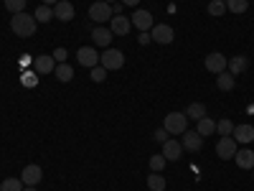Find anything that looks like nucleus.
Masks as SVG:
<instances>
[{"mask_svg":"<svg viewBox=\"0 0 254 191\" xmlns=\"http://www.w3.org/2000/svg\"><path fill=\"white\" fill-rule=\"evenodd\" d=\"M36 18L33 15H28L26 10L23 13H15L13 18H10V31L15 33V36H20V38H31L33 33H36Z\"/></svg>","mask_w":254,"mask_h":191,"instance_id":"f257e3e1","label":"nucleus"},{"mask_svg":"<svg viewBox=\"0 0 254 191\" xmlns=\"http://www.w3.org/2000/svg\"><path fill=\"white\" fill-rule=\"evenodd\" d=\"M99 67H104L107 72H117V69H122L125 67V54L120 51V49H104L102 54H99Z\"/></svg>","mask_w":254,"mask_h":191,"instance_id":"f03ea898","label":"nucleus"},{"mask_svg":"<svg viewBox=\"0 0 254 191\" xmlns=\"http://www.w3.org/2000/svg\"><path fill=\"white\" fill-rule=\"evenodd\" d=\"M163 127L168 130V135H183L188 130L186 112H168V117L163 120Z\"/></svg>","mask_w":254,"mask_h":191,"instance_id":"7ed1b4c3","label":"nucleus"},{"mask_svg":"<svg viewBox=\"0 0 254 191\" xmlns=\"http://www.w3.org/2000/svg\"><path fill=\"white\" fill-rule=\"evenodd\" d=\"M112 5L110 3H104V0H99V3H94L92 8H89V18L94 20V23H107V20H112Z\"/></svg>","mask_w":254,"mask_h":191,"instance_id":"20e7f679","label":"nucleus"},{"mask_svg":"<svg viewBox=\"0 0 254 191\" xmlns=\"http://www.w3.org/2000/svg\"><path fill=\"white\" fill-rule=\"evenodd\" d=\"M150 38L155 41V44H163V46H168V44H173L176 33H173V28L168 26V23H155V26L150 28Z\"/></svg>","mask_w":254,"mask_h":191,"instance_id":"39448f33","label":"nucleus"},{"mask_svg":"<svg viewBox=\"0 0 254 191\" xmlns=\"http://www.w3.org/2000/svg\"><path fill=\"white\" fill-rule=\"evenodd\" d=\"M239 143L231 138V135H226V138H219V143H216V156L221 158V161H229V158H234L237 156V148Z\"/></svg>","mask_w":254,"mask_h":191,"instance_id":"423d86ee","label":"nucleus"},{"mask_svg":"<svg viewBox=\"0 0 254 191\" xmlns=\"http://www.w3.org/2000/svg\"><path fill=\"white\" fill-rule=\"evenodd\" d=\"M76 61L81 64L84 69H94V67H99V54H97L94 46H81L76 51Z\"/></svg>","mask_w":254,"mask_h":191,"instance_id":"0eeeda50","label":"nucleus"},{"mask_svg":"<svg viewBox=\"0 0 254 191\" xmlns=\"http://www.w3.org/2000/svg\"><path fill=\"white\" fill-rule=\"evenodd\" d=\"M226 64H229V59H226L224 54H219V51L208 54V56L203 59V67H206L211 74H221V72H226Z\"/></svg>","mask_w":254,"mask_h":191,"instance_id":"6e6552de","label":"nucleus"},{"mask_svg":"<svg viewBox=\"0 0 254 191\" xmlns=\"http://www.w3.org/2000/svg\"><path fill=\"white\" fill-rule=\"evenodd\" d=\"M181 138H183V140H181L183 151H188V153H198L201 148H203V138H201L196 130H186Z\"/></svg>","mask_w":254,"mask_h":191,"instance_id":"1a4fd4ad","label":"nucleus"},{"mask_svg":"<svg viewBox=\"0 0 254 191\" xmlns=\"http://www.w3.org/2000/svg\"><path fill=\"white\" fill-rule=\"evenodd\" d=\"M20 181H23V186H38L41 181H44V171H41V166L31 163L23 168V174H20Z\"/></svg>","mask_w":254,"mask_h":191,"instance_id":"9d476101","label":"nucleus"},{"mask_svg":"<svg viewBox=\"0 0 254 191\" xmlns=\"http://www.w3.org/2000/svg\"><path fill=\"white\" fill-rule=\"evenodd\" d=\"M130 20H132L135 28H140V33H142V31H150V28L155 26V18H153L150 10H135Z\"/></svg>","mask_w":254,"mask_h":191,"instance_id":"9b49d317","label":"nucleus"},{"mask_svg":"<svg viewBox=\"0 0 254 191\" xmlns=\"http://www.w3.org/2000/svg\"><path fill=\"white\" fill-rule=\"evenodd\" d=\"M130 28H132V20L127 18V15H112L110 31H112L115 36H127V33H130Z\"/></svg>","mask_w":254,"mask_h":191,"instance_id":"f8f14e48","label":"nucleus"},{"mask_svg":"<svg viewBox=\"0 0 254 191\" xmlns=\"http://www.w3.org/2000/svg\"><path fill=\"white\" fill-rule=\"evenodd\" d=\"M181 156H183V145H181V140L168 138V140L163 143V158H165V161H178Z\"/></svg>","mask_w":254,"mask_h":191,"instance_id":"ddd939ff","label":"nucleus"},{"mask_svg":"<svg viewBox=\"0 0 254 191\" xmlns=\"http://www.w3.org/2000/svg\"><path fill=\"white\" fill-rule=\"evenodd\" d=\"M56 69V61H54V56H36L33 59V72L36 74H41V77H44V74H51Z\"/></svg>","mask_w":254,"mask_h":191,"instance_id":"4468645a","label":"nucleus"},{"mask_svg":"<svg viewBox=\"0 0 254 191\" xmlns=\"http://www.w3.org/2000/svg\"><path fill=\"white\" fill-rule=\"evenodd\" d=\"M54 18L64 20V23H69V20H74V5L69 3V0H59V3L54 5Z\"/></svg>","mask_w":254,"mask_h":191,"instance_id":"2eb2a0df","label":"nucleus"},{"mask_svg":"<svg viewBox=\"0 0 254 191\" xmlns=\"http://www.w3.org/2000/svg\"><path fill=\"white\" fill-rule=\"evenodd\" d=\"M112 38H115V33H112L110 28H104V26H97V28L92 31V41H94L97 46H102V49H110Z\"/></svg>","mask_w":254,"mask_h":191,"instance_id":"dca6fc26","label":"nucleus"},{"mask_svg":"<svg viewBox=\"0 0 254 191\" xmlns=\"http://www.w3.org/2000/svg\"><path fill=\"white\" fill-rule=\"evenodd\" d=\"M231 138H234L237 143L249 145V143L254 140V127H252L249 122H244V125H234V133H231Z\"/></svg>","mask_w":254,"mask_h":191,"instance_id":"f3484780","label":"nucleus"},{"mask_svg":"<svg viewBox=\"0 0 254 191\" xmlns=\"http://www.w3.org/2000/svg\"><path fill=\"white\" fill-rule=\"evenodd\" d=\"M226 69H229V74H234V77H239V74H244L247 69H249V56H231L229 59V64H226Z\"/></svg>","mask_w":254,"mask_h":191,"instance_id":"a211bd4d","label":"nucleus"},{"mask_svg":"<svg viewBox=\"0 0 254 191\" xmlns=\"http://www.w3.org/2000/svg\"><path fill=\"white\" fill-rule=\"evenodd\" d=\"M234 161H237L239 168H244V171H252V168H254V151H249V148H242V151H237Z\"/></svg>","mask_w":254,"mask_h":191,"instance_id":"6ab92c4d","label":"nucleus"},{"mask_svg":"<svg viewBox=\"0 0 254 191\" xmlns=\"http://www.w3.org/2000/svg\"><path fill=\"white\" fill-rule=\"evenodd\" d=\"M216 87H219L221 92H231V90L237 87V79H234V74H229V72L216 74Z\"/></svg>","mask_w":254,"mask_h":191,"instance_id":"aec40b11","label":"nucleus"},{"mask_svg":"<svg viewBox=\"0 0 254 191\" xmlns=\"http://www.w3.org/2000/svg\"><path fill=\"white\" fill-rule=\"evenodd\" d=\"M196 133H198L201 138H208V135H214V133H216V122L211 120L208 115H206V117H201V120H198V127H196Z\"/></svg>","mask_w":254,"mask_h":191,"instance_id":"412c9836","label":"nucleus"},{"mask_svg":"<svg viewBox=\"0 0 254 191\" xmlns=\"http://www.w3.org/2000/svg\"><path fill=\"white\" fill-rule=\"evenodd\" d=\"M186 117L198 122L201 117H206V104H201V102H190L188 107H186Z\"/></svg>","mask_w":254,"mask_h":191,"instance_id":"4be33fe9","label":"nucleus"},{"mask_svg":"<svg viewBox=\"0 0 254 191\" xmlns=\"http://www.w3.org/2000/svg\"><path fill=\"white\" fill-rule=\"evenodd\" d=\"M224 3H226V10L234 15H242L249 10V0H224Z\"/></svg>","mask_w":254,"mask_h":191,"instance_id":"5701e85b","label":"nucleus"},{"mask_svg":"<svg viewBox=\"0 0 254 191\" xmlns=\"http://www.w3.org/2000/svg\"><path fill=\"white\" fill-rule=\"evenodd\" d=\"M54 74H56V79H59V82H71V79H74V69L69 67L66 61H64V64H56Z\"/></svg>","mask_w":254,"mask_h":191,"instance_id":"b1692460","label":"nucleus"},{"mask_svg":"<svg viewBox=\"0 0 254 191\" xmlns=\"http://www.w3.org/2000/svg\"><path fill=\"white\" fill-rule=\"evenodd\" d=\"M33 18H36V23H49V20L54 18V8L51 5H38Z\"/></svg>","mask_w":254,"mask_h":191,"instance_id":"393cba45","label":"nucleus"},{"mask_svg":"<svg viewBox=\"0 0 254 191\" xmlns=\"http://www.w3.org/2000/svg\"><path fill=\"white\" fill-rule=\"evenodd\" d=\"M147 189H150V191H165V179L153 171L150 176H147Z\"/></svg>","mask_w":254,"mask_h":191,"instance_id":"a878e982","label":"nucleus"},{"mask_svg":"<svg viewBox=\"0 0 254 191\" xmlns=\"http://www.w3.org/2000/svg\"><path fill=\"white\" fill-rule=\"evenodd\" d=\"M216 133H219L221 138H226V135H231V133H234V122H231L229 117H221V120L216 122Z\"/></svg>","mask_w":254,"mask_h":191,"instance_id":"bb28decb","label":"nucleus"},{"mask_svg":"<svg viewBox=\"0 0 254 191\" xmlns=\"http://www.w3.org/2000/svg\"><path fill=\"white\" fill-rule=\"evenodd\" d=\"M23 181L20 179H5L3 184H0V191H23Z\"/></svg>","mask_w":254,"mask_h":191,"instance_id":"cd10ccee","label":"nucleus"},{"mask_svg":"<svg viewBox=\"0 0 254 191\" xmlns=\"http://www.w3.org/2000/svg\"><path fill=\"white\" fill-rule=\"evenodd\" d=\"M224 13H226V3H224V0H211V3H208V15L219 18Z\"/></svg>","mask_w":254,"mask_h":191,"instance_id":"c85d7f7f","label":"nucleus"},{"mask_svg":"<svg viewBox=\"0 0 254 191\" xmlns=\"http://www.w3.org/2000/svg\"><path fill=\"white\" fill-rule=\"evenodd\" d=\"M26 5H28V0H5V10H10L13 15L15 13H23Z\"/></svg>","mask_w":254,"mask_h":191,"instance_id":"c756f323","label":"nucleus"},{"mask_svg":"<svg viewBox=\"0 0 254 191\" xmlns=\"http://www.w3.org/2000/svg\"><path fill=\"white\" fill-rule=\"evenodd\" d=\"M147 163H150V171H155V174H160V171H163V168H165V163H168V161H165V158H163V153H160V156H153V158H150V161H147Z\"/></svg>","mask_w":254,"mask_h":191,"instance_id":"7c9ffc66","label":"nucleus"},{"mask_svg":"<svg viewBox=\"0 0 254 191\" xmlns=\"http://www.w3.org/2000/svg\"><path fill=\"white\" fill-rule=\"evenodd\" d=\"M104 79H107V69H104V67H94L92 69V82H104Z\"/></svg>","mask_w":254,"mask_h":191,"instance_id":"2f4dec72","label":"nucleus"},{"mask_svg":"<svg viewBox=\"0 0 254 191\" xmlns=\"http://www.w3.org/2000/svg\"><path fill=\"white\" fill-rule=\"evenodd\" d=\"M51 56H54V61H56V64H64V61H66V56H69V51H66V49H56Z\"/></svg>","mask_w":254,"mask_h":191,"instance_id":"473e14b6","label":"nucleus"},{"mask_svg":"<svg viewBox=\"0 0 254 191\" xmlns=\"http://www.w3.org/2000/svg\"><path fill=\"white\" fill-rule=\"evenodd\" d=\"M153 138H155V140L163 145V143L168 140V130H165V127H160V130H155V133H153Z\"/></svg>","mask_w":254,"mask_h":191,"instance_id":"72a5a7b5","label":"nucleus"},{"mask_svg":"<svg viewBox=\"0 0 254 191\" xmlns=\"http://www.w3.org/2000/svg\"><path fill=\"white\" fill-rule=\"evenodd\" d=\"M23 84H28V87H36V72H33V74H23Z\"/></svg>","mask_w":254,"mask_h":191,"instance_id":"f704fd0d","label":"nucleus"},{"mask_svg":"<svg viewBox=\"0 0 254 191\" xmlns=\"http://www.w3.org/2000/svg\"><path fill=\"white\" fill-rule=\"evenodd\" d=\"M122 5H127V8H137L140 5V0H120Z\"/></svg>","mask_w":254,"mask_h":191,"instance_id":"c9c22d12","label":"nucleus"},{"mask_svg":"<svg viewBox=\"0 0 254 191\" xmlns=\"http://www.w3.org/2000/svg\"><path fill=\"white\" fill-rule=\"evenodd\" d=\"M137 41H140V44H142V46H145V44H147V41H153V38H150V33H147V31H142V33H140V38H137Z\"/></svg>","mask_w":254,"mask_h":191,"instance_id":"e433bc0d","label":"nucleus"},{"mask_svg":"<svg viewBox=\"0 0 254 191\" xmlns=\"http://www.w3.org/2000/svg\"><path fill=\"white\" fill-rule=\"evenodd\" d=\"M122 8H125L122 3H112V13H115V15H120V13H122Z\"/></svg>","mask_w":254,"mask_h":191,"instance_id":"4c0bfd02","label":"nucleus"},{"mask_svg":"<svg viewBox=\"0 0 254 191\" xmlns=\"http://www.w3.org/2000/svg\"><path fill=\"white\" fill-rule=\"evenodd\" d=\"M56 3H59V0H41V5H51V8H54Z\"/></svg>","mask_w":254,"mask_h":191,"instance_id":"58836bf2","label":"nucleus"},{"mask_svg":"<svg viewBox=\"0 0 254 191\" xmlns=\"http://www.w3.org/2000/svg\"><path fill=\"white\" fill-rule=\"evenodd\" d=\"M23 191H38V189H36V186H26Z\"/></svg>","mask_w":254,"mask_h":191,"instance_id":"ea45409f","label":"nucleus"},{"mask_svg":"<svg viewBox=\"0 0 254 191\" xmlns=\"http://www.w3.org/2000/svg\"><path fill=\"white\" fill-rule=\"evenodd\" d=\"M104 3H110V5H112V3H117V0H104Z\"/></svg>","mask_w":254,"mask_h":191,"instance_id":"a19ab883","label":"nucleus"},{"mask_svg":"<svg viewBox=\"0 0 254 191\" xmlns=\"http://www.w3.org/2000/svg\"><path fill=\"white\" fill-rule=\"evenodd\" d=\"M252 176H254V168H252Z\"/></svg>","mask_w":254,"mask_h":191,"instance_id":"79ce46f5","label":"nucleus"}]
</instances>
